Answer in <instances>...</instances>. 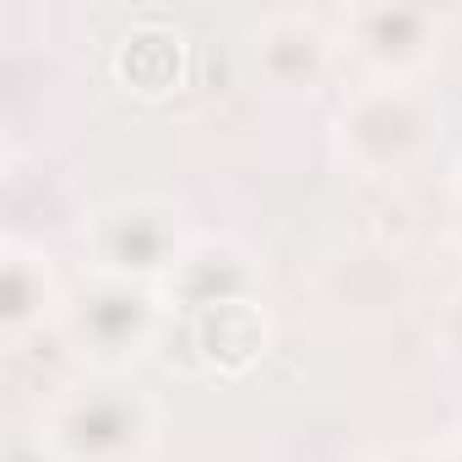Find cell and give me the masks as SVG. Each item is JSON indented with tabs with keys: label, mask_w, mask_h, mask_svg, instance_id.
I'll use <instances>...</instances> for the list:
<instances>
[{
	"label": "cell",
	"mask_w": 462,
	"mask_h": 462,
	"mask_svg": "<svg viewBox=\"0 0 462 462\" xmlns=\"http://www.w3.org/2000/svg\"><path fill=\"white\" fill-rule=\"evenodd\" d=\"M185 235H180V212L163 201H115L88 223V256L98 278H125V283H158L174 278L180 256H185Z\"/></svg>",
	"instance_id": "cell-4"
},
{
	"label": "cell",
	"mask_w": 462,
	"mask_h": 462,
	"mask_svg": "<svg viewBox=\"0 0 462 462\" xmlns=\"http://www.w3.org/2000/svg\"><path fill=\"white\" fill-rule=\"evenodd\" d=\"M435 142V109L408 82H370L337 115V147L359 174H402Z\"/></svg>",
	"instance_id": "cell-2"
},
{
	"label": "cell",
	"mask_w": 462,
	"mask_h": 462,
	"mask_svg": "<svg viewBox=\"0 0 462 462\" xmlns=\"http://www.w3.org/2000/svg\"><path fill=\"white\" fill-rule=\"evenodd\" d=\"M256 267L240 245L228 240H201L180 256L174 278H169V294L185 305V310H212V305H235V300H256Z\"/></svg>",
	"instance_id": "cell-6"
},
{
	"label": "cell",
	"mask_w": 462,
	"mask_h": 462,
	"mask_svg": "<svg viewBox=\"0 0 462 462\" xmlns=\"http://www.w3.org/2000/svg\"><path fill=\"white\" fill-rule=\"evenodd\" d=\"M446 462H462V446H451V451H446Z\"/></svg>",
	"instance_id": "cell-13"
},
{
	"label": "cell",
	"mask_w": 462,
	"mask_h": 462,
	"mask_svg": "<svg viewBox=\"0 0 462 462\" xmlns=\"http://www.w3.org/2000/svg\"><path fill=\"white\" fill-rule=\"evenodd\" d=\"M392 462H446V457H424V451H402V457H392Z\"/></svg>",
	"instance_id": "cell-12"
},
{
	"label": "cell",
	"mask_w": 462,
	"mask_h": 462,
	"mask_svg": "<svg viewBox=\"0 0 462 462\" xmlns=\"http://www.w3.org/2000/svg\"><path fill=\"white\" fill-rule=\"evenodd\" d=\"M440 44V17L408 6H365L348 12V50L375 71V82H408Z\"/></svg>",
	"instance_id": "cell-5"
},
{
	"label": "cell",
	"mask_w": 462,
	"mask_h": 462,
	"mask_svg": "<svg viewBox=\"0 0 462 462\" xmlns=\"http://www.w3.org/2000/svg\"><path fill=\"white\" fill-rule=\"evenodd\" d=\"M435 343H440V354H446L451 365H462V294L446 300V310H440V321H435Z\"/></svg>",
	"instance_id": "cell-10"
},
{
	"label": "cell",
	"mask_w": 462,
	"mask_h": 462,
	"mask_svg": "<svg viewBox=\"0 0 462 462\" xmlns=\"http://www.w3.org/2000/svg\"><path fill=\"white\" fill-rule=\"evenodd\" d=\"M451 235H457V245H462V180H457V207H451Z\"/></svg>",
	"instance_id": "cell-11"
},
{
	"label": "cell",
	"mask_w": 462,
	"mask_h": 462,
	"mask_svg": "<svg viewBox=\"0 0 462 462\" xmlns=\"http://www.w3.org/2000/svg\"><path fill=\"white\" fill-rule=\"evenodd\" d=\"M256 60L267 71L273 88H289V93H310L321 88L327 66H332V39L310 23V17H273L262 33H256Z\"/></svg>",
	"instance_id": "cell-7"
},
{
	"label": "cell",
	"mask_w": 462,
	"mask_h": 462,
	"mask_svg": "<svg viewBox=\"0 0 462 462\" xmlns=\"http://www.w3.org/2000/svg\"><path fill=\"white\" fill-rule=\"evenodd\" d=\"M158 413L131 386H88L44 419V446L55 462H142L152 451Z\"/></svg>",
	"instance_id": "cell-1"
},
{
	"label": "cell",
	"mask_w": 462,
	"mask_h": 462,
	"mask_svg": "<svg viewBox=\"0 0 462 462\" xmlns=\"http://www.w3.org/2000/svg\"><path fill=\"white\" fill-rule=\"evenodd\" d=\"M158 327H163V305L147 283H125V278H98L82 283L66 305V337L71 348L98 365V370H125L136 365L152 343H158Z\"/></svg>",
	"instance_id": "cell-3"
},
{
	"label": "cell",
	"mask_w": 462,
	"mask_h": 462,
	"mask_svg": "<svg viewBox=\"0 0 462 462\" xmlns=\"http://www.w3.org/2000/svg\"><path fill=\"white\" fill-rule=\"evenodd\" d=\"M50 300H55L50 267H44L39 256L12 251V262H6V332H12V337L28 332V327L50 310Z\"/></svg>",
	"instance_id": "cell-9"
},
{
	"label": "cell",
	"mask_w": 462,
	"mask_h": 462,
	"mask_svg": "<svg viewBox=\"0 0 462 462\" xmlns=\"http://www.w3.org/2000/svg\"><path fill=\"white\" fill-rule=\"evenodd\" d=\"M190 332L201 343V359L223 375H240L262 348H267V321L256 300H235V305H212V310H190Z\"/></svg>",
	"instance_id": "cell-8"
}]
</instances>
